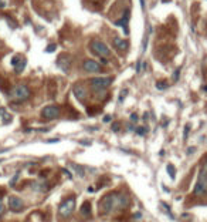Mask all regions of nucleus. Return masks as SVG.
<instances>
[{"instance_id": "nucleus-1", "label": "nucleus", "mask_w": 207, "mask_h": 222, "mask_svg": "<svg viewBox=\"0 0 207 222\" xmlns=\"http://www.w3.org/2000/svg\"><path fill=\"white\" fill-rule=\"evenodd\" d=\"M116 196L118 192L105 194L98 202V212L99 215H109L112 211L116 209Z\"/></svg>"}, {"instance_id": "nucleus-2", "label": "nucleus", "mask_w": 207, "mask_h": 222, "mask_svg": "<svg viewBox=\"0 0 207 222\" xmlns=\"http://www.w3.org/2000/svg\"><path fill=\"white\" fill-rule=\"evenodd\" d=\"M30 94H31V91L26 84H17V86H14L12 88V91H10V97H12V100L16 101V103H23V101H26L27 98H30Z\"/></svg>"}, {"instance_id": "nucleus-3", "label": "nucleus", "mask_w": 207, "mask_h": 222, "mask_svg": "<svg viewBox=\"0 0 207 222\" xmlns=\"http://www.w3.org/2000/svg\"><path fill=\"white\" fill-rule=\"evenodd\" d=\"M207 192V164L201 167L199 172V178L194 186V195H203Z\"/></svg>"}, {"instance_id": "nucleus-4", "label": "nucleus", "mask_w": 207, "mask_h": 222, "mask_svg": "<svg viewBox=\"0 0 207 222\" xmlns=\"http://www.w3.org/2000/svg\"><path fill=\"white\" fill-rule=\"evenodd\" d=\"M112 81H114L112 77H95L91 80V88L95 93H101V91H105V88H108Z\"/></svg>"}, {"instance_id": "nucleus-5", "label": "nucleus", "mask_w": 207, "mask_h": 222, "mask_svg": "<svg viewBox=\"0 0 207 222\" xmlns=\"http://www.w3.org/2000/svg\"><path fill=\"white\" fill-rule=\"evenodd\" d=\"M91 50H92L94 54L99 56V57L107 58L108 56H111V50L107 47V44L102 43L101 40H92L91 41Z\"/></svg>"}, {"instance_id": "nucleus-6", "label": "nucleus", "mask_w": 207, "mask_h": 222, "mask_svg": "<svg viewBox=\"0 0 207 222\" xmlns=\"http://www.w3.org/2000/svg\"><path fill=\"white\" fill-rule=\"evenodd\" d=\"M74 209H75V198L71 196V198L65 199L64 202L60 205L58 214L61 215V216H70V215L74 212Z\"/></svg>"}, {"instance_id": "nucleus-7", "label": "nucleus", "mask_w": 207, "mask_h": 222, "mask_svg": "<svg viewBox=\"0 0 207 222\" xmlns=\"http://www.w3.org/2000/svg\"><path fill=\"white\" fill-rule=\"evenodd\" d=\"M41 117L47 121L50 120H54V118H58L60 117V108L57 105H47L41 110Z\"/></svg>"}, {"instance_id": "nucleus-8", "label": "nucleus", "mask_w": 207, "mask_h": 222, "mask_svg": "<svg viewBox=\"0 0 207 222\" xmlns=\"http://www.w3.org/2000/svg\"><path fill=\"white\" fill-rule=\"evenodd\" d=\"M71 64H72V58H71V56H70V54L62 53V54L58 56V58H57V66H58L64 73H68V71H70Z\"/></svg>"}, {"instance_id": "nucleus-9", "label": "nucleus", "mask_w": 207, "mask_h": 222, "mask_svg": "<svg viewBox=\"0 0 207 222\" xmlns=\"http://www.w3.org/2000/svg\"><path fill=\"white\" fill-rule=\"evenodd\" d=\"M7 202H9L10 211H13V212H20V211H23V208H24L23 199L19 198V196H16V195H10Z\"/></svg>"}, {"instance_id": "nucleus-10", "label": "nucleus", "mask_w": 207, "mask_h": 222, "mask_svg": "<svg viewBox=\"0 0 207 222\" xmlns=\"http://www.w3.org/2000/svg\"><path fill=\"white\" fill-rule=\"evenodd\" d=\"M129 206V196L124 192H118V196H116V209L118 211H122V209H126Z\"/></svg>"}, {"instance_id": "nucleus-11", "label": "nucleus", "mask_w": 207, "mask_h": 222, "mask_svg": "<svg viewBox=\"0 0 207 222\" xmlns=\"http://www.w3.org/2000/svg\"><path fill=\"white\" fill-rule=\"evenodd\" d=\"M72 93H74V96L78 98L79 101H85L87 96H88V91H87V88L82 84H75V86L72 87Z\"/></svg>"}, {"instance_id": "nucleus-12", "label": "nucleus", "mask_w": 207, "mask_h": 222, "mask_svg": "<svg viewBox=\"0 0 207 222\" xmlns=\"http://www.w3.org/2000/svg\"><path fill=\"white\" fill-rule=\"evenodd\" d=\"M82 68L88 73H99L101 71V64H98L94 60H85L82 64Z\"/></svg>"}, {"instance_id": "nucleus-13", "label": "nucleus", "mask_w": 207, "mask_h": 222, "mask_svg": "<svg viewBox=\"0 0 207 222\" xmlns=\"http://www.w3.org/2000/svg\"><path fill=\"white\" fill-rule=\"evenodd\" d=\"M112 44H114V47L116 48L119 53H125L126 50H128V46H129L128 41H126V40H122V38L118 37V36L114 37V40H112Z\"/></svg>"}, {"instance_id": "nucleus-14", "label": "nucleus", "mask_w": 207, "mask_h": 222, "mask_svg": "<svg viewBox=\"0 0 207 222\" xmlns=\"http://www.w3.org/2000/svg\"><path fill=\"white\" fill-rule=\"evenodd\" d=\"M31 186H33V189H34V191H37V192H45V191H48V188H50L45 181L34 182V184H31Z\"/></svg>"}, {"instance_id": "nucleus-15", "label": "nucleus", "mask_w": 207, "mask_h": 222, "mask_svg": "<svg viewBox=\"0 0 207 222\" xmlns=\"http://www.w3.org/2000/svg\"><path fill=\"white\" fill-rule=\"evenodd\" d=\"M0 118H2L3 124H9V122L12 121V115H10V112H7L6 108H3V107H0Z\"/></svg>"}, {"instance_id": "nucleus-16", "label": "nucleus", "mask_w": 207, "mask_h": 222, "mask_svg": "<svg viewBox=\"0 0 207 222\" xmlns=\"http://www.w3.org/2000/svg\"><path fill=\"white\" fill-rule=\"evenodd\" d=\"M79 214H81L82 216H89L91 215V204L88 202V201H85V202L81 205V208H79Z\"/></svg>"}, {"instance_id": "nucleus-17", "label": "nucleus", "mask_w": 207, "mask_h": 222, "mask_svg": "<svg viewBox=\"0 0 207 222\" xmlns=\"http://www.w3.org/2000/svg\"><path fill=\"white\" fill-rule=\"evenodd\" d=\"M26 63H27V61H26V58L23 57L22 60H20V63H19V64H17V66L14 67V70H16V73H17V74H20V73H22L23 70H24V67H26Z\"/></svg>"}, {"instance_id": "nucleus-18", "label": "nucleus", "mask_w": 207, "mask_h": 222, "mask_svg": "<svg viewBox=\"0 0 207 222\" xmlns=\"http://www.w3.org/2000/svg\"><path fill=\"white\" fill-rule=\"evenodd\" d=\"M166 170H167V174H169V177H170L172 179H174V177H176V171H174V167H173V165H172V164H167Z\"/></svg>"}, {"instance_id": "nucleus-19", "label": "nucleus", "mask_w": 207, "mask_h": 222, "mask_svg": "<svg viewBox=\"0 0 207 222\" xmlns=\"http://www.w3.org/2000/svg\"><path fill=\"white\" fill-rule=\"evenodd\" d=\"M167 86H169V84H167L166 81H157L156 83V88L157 90H166Z\"/></svg>"}, {"instance_id": "nucleus-20", "label": "nucleus", "mask_w": 207, "mask_h": 222, "mask_svg": "<svg viewBox=\"0 0 207 222\" xmlns=\"http://www.w3.org/2000/svg\"><path fill=\"white\" fill-rule=\"evenodd\" d=\"M0 90L4 91V93H6V91H9V88H7V83H6L4 80L2 78V77H0Z\"/></svg>"}, {"instance_id": "nucleus-21", "label": "nucleus", "mask_w": 207, "mask_h": 222, "mask_svg": "<svg viewBox=\"0 0 207 222\" xmlns=\"http://www.w3.org/2000/svg\"><path fill=\"white\" fill-rule=\"evenodd\" d=\"M19 177H20V171H17L16 174H14V177H13V179L10 181V186H14V185H16V182H17V179H19Z\"/></svg>"}, {"instance_id": "nucleus-22", "label": "nucleus", "mask_w": 207, "mask_h": 222, "mask_svg": "<svg viewBox=\"0 0 207 222\" xmlns=\"http://www.w3.org/2000/svg\"><path fill=\"white\" fill-rule=\"evenodd\" d=\"M23 57H22V56H14V57H13L12 58V66H17V64H19V63H20V60H22Z\"/></svg>"}, {"instance_id": "nucleus-23", "label": "nucleus", "mask_w": 207, "mask_h": 222, "mask_svg": "<svg viewBox=\"0 0 207 222\" xmlns=\"http://www.w3.org/2000/svg\"><path fill=\"white\" fill-rule=\"evenodd\" d=\"M135 131H136V134H139V135H145V134H146V128H143V127H136Z\"/></svg>"}, {"instance_id": "nucleus-24", "label": "nucleus", "mask_w": 207, "mask_h": 222, "mask_svg": "<svg viewBox=\"0 0 207 222\" xmlns=\"http://www.w3.org/2000/svg\"><path fill=\"white\" fill-rule=\"evenodd\" d=\"M126 94H128V90H122V91H121V94H119V98H118L119 103H122V101H124V98L126 97Z\"/></svg>"}, {"instance_id": "nucleus-25", "label": "nucleus", "mask_w": 207, "mask_h": 222, "mask_svg": "<svg viewBox=\"0 0 207 222\" xmlns=\"http://www.w3.org/2000/svg\"><path fill=\"white\" fill-rule=\"evenodd\" d=\"M55 48H57V44H48L47 48H45V51H47V53H52V51H55Z\"/></svg>"}, {"instance_id": "nucleus-26", "label": "nucleus", "mask_w": 207, "mask_h": 222, "mask_svg": "<svg viewBox=\"0 0 207 222\" xmlns=\"http://www.w3.org/2000/svg\"><path fill=\"white\" fill-rule=\"evenodd\" d=\"M146 46H148V34L145 36V38H143V41H142V53H145Z\"/></svg>"}, {"instance_id": "nucleus-27", "label": "nucleus", "mask_w": 207, "mask_h": 222, "mask_svg": "<svg viewBox=\"0 0 207 222\" xmlns=\"http://www.w3.org/2000/svg\"><path fill=\"white\" fill-rule=\"evenodd\" d=\"M189 131H190V125L187 124V125L184 127V135H183V138H184V140H187V137H189Z\"/></svg>"}, {"instance_id": "nucleus-28", "label": "nucleus", "mask_w": 207, "mask_h": 222, "mask_svg": "<svg viewBox=\"0 0 207 222\" xmlns=\"http://www.w3.org/2000/svg\"><path fill=\"white\" fill-rule=\"evenodd\" d=\"M74 168H75V171L79 174V177H84V171H82L81 167H78V165H74Z\"/></svg>"}, {"instance_id": "nucleus-29", "label": "nucleus", "mask_w": 207, "mask_h": 222, "mask_svg": "<svg viewBox=\"0 0 207 222\" xmlns=\"http://www.w3.org/2000/svg\"><path fill=\"white\" fill-rule=\"evenodd\" d=\"M179 74H180V68H177L176 71L173 73V81H177L179 80Z\"/></svg>"}, {"instance_id": "nucleus-30", "label": "nucleus", "mask_w": 207, "mask_h": 222, "mask_svg": "<svg viewBox=\"0 0 207 222\" xmlns=\"http://www.w3.org/2000/svg\"><path fill=\"white\" fill-rule=\"evenodd\" d=\"M111 128H112V131H119V122H114V124L111 125Z\"/></svg>"}, {"instance_id": "nucleus-31", "label": "nucleus", "mask_w": 207, "mask_h": 222, "mask_svg": "<svg viewBox=\"0 0 207 222\" xmlns=\"http://www.w3.org/2000/svg\"><path fill=\"white\" fill-rule=\"evenodd\" d=\"M95 111H98V108H88V115H95Z\"/></svg>"}, {"instance_id": "nucleus-32", "label": "nucleus", "mask_w": 207, "mask_h": 222, "mask_svg": "<svg viewBox=\"0 0 207 222\" xmlns=\"http://www.w3.org/2000/svg\"><path fill=\"white\" fill-rule=\"evenodd\" d=\"M141 60H139V61L138 63H136V73H141Z\"/></svg>"}, {"instance_id": "nucleus-33", "label": "nucleus", "mask_w": 207, "mask_h": 222, "mask_svg": "<svg viewBox=\"0 0 207 222\" xmlns=\"http://www.w3.org/2000/svg\"><path fill=\"white\" fill-rule=\"evenodd\" d=\"M131 121H138V115L133 112V114H131Z\"/></svg>"}, {"instance_id": "nucleus-34", "label": "nucleus", "mask_w": 207, "mask_h": 222, "mask_svg": "<svg viewBox=\"0 0 207 222\" xmlns=\"http://www.w3.org/2000/svg\"><path fill=\"white\" fill-rule=\"evenodd\" d=\"M133 216H135L136 219H141V218H142V214H141V212H136L135 215H133Z\"/></svg>"}, {"instance_id": "nucleus-35", "label": "nucleus", "mask_w": 207, "mask_h": 222, "mask_svg": "<svg viewBox=\"0 0 207 222\" xmlns=\"http://www.w3.org/2000/svg\"><path fill=\"white\" fill-rule=\"evenodd\" d=\"M104 121H105V122H109V121H111V115H105V117H104Z\"/></svg>"}, {"instance_id": "nucleus-36", "label": "nucleus", "mask_w": 207, "mask_h": 222, "mask_svg": "<svg viewBox=\"0 0 207 222\" xmlns=\"http://www.w3.org/2000/svg\"><path fill=\"white\" fill-rule=\"evenodd\" d=\"M87 191H88V192H94V191H95V188H94V186H88Z\"/></svg>"}, {"instance_id": "nucleus-37", "label": "nucleus", "mask_w": 207, "mask_h": 222, "mask_svg": "<svg viewBox=\"0 0 207 222\" xmlns=\"http://www.w3.org/2000/svg\"><path fill=\"white\" fill-rule=\"evenodd\" d=\"M101 63H102V64H107V63H108V60L105 58V57H101Z\"/></svg>"}, {"instance_id": "nucleus-38", "label": "nucleus", "mask_w": 207, "mask_h": 222, "mask_svg": "<svg viewBox=\"0 0 207 222\" xmlns=\"http://www.w3.org/2000/svg\"><path fill=\"white\" fill-rule=\"evenodd\" d=\"M48 142H58V138H51L48 140Z\"/></svg>"}, {"instance_id": "nucleus-39", "label": "nucleus", "mask_w": 207, "mask_h": 222, "mask_svg": "<svg viewBox=\"0 0 207 222\" xmlns=\"http://www.w3.org/2000/svg\"><path fill=\"white\" fill-rule=\"evenodd\" d=\"M141 7H142V10L145 9V0H141Z\"/></svg>"}, {"instance_id": "nucleus-40", "label": "nucleus", "mask_w": 207, "mask_h": 222, "mask_svg": "<svg viewBox=\"0 0 207 222\" xmlns=\"http://www.w3.org/2000/svg\"><path fill=\"white\" fill-rule=\"evenodd\" d=\"M64 172H65L67 175H68V178H71V174H70V171H68V170H64Z\"/></svg>"}, {"instance_id": "nucleus-41", "label": "nucleus", "mask_w": 207, "mask_h": 222, "mask_svg": "<svg viewBox=\"0 0 207 222\" xmlns=\"http://www.w3.org/2000/svg\"><path fill=\"white\" fill-rule=\"evenodd\" d=\"M193 151H194V148H189V151H187V154H192Z\"/></svg>"}, {"instance_id": "nucleus-42", "label": "nucleus", "mask_w": 207, "mask_h": 222, "mask_svg": "<svg viewBox=\"0 0 207 222\" xmlns=\"http://www.w3.org/2000/svg\"><path fill=\"white\" fill-rule=\"evenodd\" d=\"M3 211V204H2V201H0V212Z\"/></svg>"}, {"instance_id": "nucleus-43", "label": "nucleus", "mask_w": 207, "mask_h": 222, "mask_svg": "<svg viewBox=\"0 0 207 222\" xmlns=\"http://www.w3.org/2000/svg\"><path fill=\"white\" fill-rule=\"evenodd\" d=\"M162 2H163V3H169L170 0H162Z\"/></svg>"}, {"instance_id": "nucleus-44", "label": "nucleus", "mask_w": 207, "mask_h": 222, "mask_svg": "<svg viewBox=\"0 0 207 222\" xmlns=\"http://www.w3.org/2000/svg\"><path fill=\"white\" fill-rule=\"evenodd\" d=\"M203 90H204V91H207V86H204V87H203Z\"/></svg>"}]
</instances>
